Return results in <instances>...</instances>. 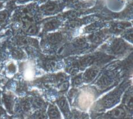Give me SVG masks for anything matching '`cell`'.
<instances>
[{
  "label": "cell",
  "instance_id": "3957f363",
  "mask_svg": "<svg viewBox=\"0 0 133 119\" xmlns=\"http://www.w3.org/2000/svg\"><path fill=\"white\" fill-rule=\"evenodd\" d=\"M7 16L8 13L5 11H2V12H0V23L4 22L7 17Z\"/></svg>",
  "mask_w": 133,
  "mask_h": 119
},
{
  "label": "cell",
  "instance_id": "7a4b0ae2",
  "mask_svg": "<svg viewBox=\"0 0 133 119\" xmlns=\"http://www.w3.org/2000/svg\"><path fill=\"white\" fill-rule=\"evenodd\" d=\"M49 114L50 116V118L51 119H58L59 118V113L57 110L55 108H51L49 110Z\"/></svg>",
  "mask_w": 133,
  "mask_h": 119
},
{
  "label": "cell",
  "instance_id": "277c9868",
  "mask_svg": "<svg viewBox=\"0 0 133 119\" xmlns=\"http://www.w3.org/2000/svg\"><path fill=\"white\" fill-rule=\"evenodd\" d=\"M31 42H32L31 39L28 37H25L22 38L21 39V43L23 44H24V45H28V44H30Z\"/></svg>",
  "mask_w": 133,
  "mask_h": 119
},
{
  "label": "cell",
  "instance_id": "5b68a950",
  "mask_svg": "<svg viewBox=\"0 0 133 119\" xmlns=\"http://www.w3.org/2000/svg\"><path fill=\"white\" fill-rule=\"evenodd\" d=\"M122 115V111L119 109H116L112 112V115L115 117H119Z\"/></svg>",
  "mask_w": 133,
  "mask_h": 119
},
{
  "label": "cell",
  "instance_id": "8992f818",
  "mask_svg": "<svg viewBox=\"0 0 133 119\" xmlns=\"http://www.w3.org/2000/svg\"><path fill=\"white\" fill-rule=\"evenodd\" d=\"M22 55H23V54H22V52L20 51L17 50L14 52V56L17 58H20L22 57Z\"/></svg>",
  "mask_w": 133,
  "mask_h": 119
},
{
  "label": "cell",
  "instance_id": "30bf717a",
  "mask_svg": "<svg viewBox=\"0 0 133 119\" xmlns=\"http://www.w3.org/2000/svg\"><path fill=\"white\" fill-rule=\"evenodd\" d=\"M0 96H1V92H0Z\"/></svg>",
  "mask_w": 133,
  "mask_h": 119
},
{
  "label": "cell",
  "instance_id": "9c48e42d",
  "mask_svg": "<svg viewBox=\"0 0 133 119\" xmlns=\"http://www.w3.org/2000/svg\"><path fill=\"white\" fill-rule=\"evenodd\" d=\"M36 119H45L46 117L44 115L42 114V113H39L36 115Z\"/></svg>",
  "mask_w": 133,
  "mask_h": 119
},
{
  "label": "cell",
  "instance_id": "8fae6325",
  "mask_svg": "<svg viewBox=\"0 0 133 119\" xmlns=\"http://www.w3.org/2000/svg\"><path fill=\"white\" fill-rule=\"evenodd\" d=\"M21 1H23V0H21Z\"/></svg>",
  "mask_w": 133,
  "mask_h": 119
},
{
  "label": "cell",
  "instance_id": "6da1fadb",
  "mask_svg": "<svg viewBox=\"0 0 133 119\" xmlns=\"http://www.w3.org/2000/svg\"><path fill=\"white\" fill-rule=\"evenodd\" d=\"M94 96L92 93L88 91H83L79 95L78 102L79 106L82 108H87L92 103Z\"/></svg>",
  "mask_w": 133,
  "mask_h": 119
},
{
  "label": "cell",
  "instance_id": "ba28073f",
  "mask_svg": "<svg viewBox=\"0 0 133 119\" xmlns=\"http://www.w3.org/2000/svg\"><path fill=\"white\" fill-rule=\"evenodd\" d=\"M35 31H36V29L35 28V27H30L29 28L27 31L28 32L29 34H34L35 32Z\"/></svg>",
  "mask_w": 133,
  "mask_h": 119
},
{
  "label": "cell",
  "instance_id": "52a82bcc",
  "mask_svg": "<svg viewBox=\"0 0 133 119\" xmlns=\"http://www.w3.org/2000/svg\"><path fill=\"white\" fill-rule=\"evenodd\" d=\"M30 107V104L29 103L28 101H25L24 102L23 104V108L25 109V110H28Z\"/></svg>",
  "mask_w": 133,
  "mask_h": 119
}]
</instances>
